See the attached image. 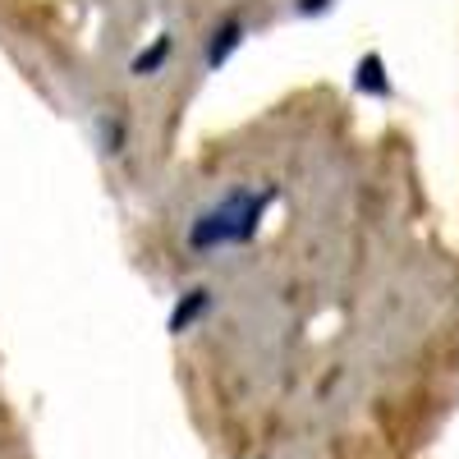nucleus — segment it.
<instances>
[{
	"label": "nucleus",
	"mask_w": 459,
	"mask_h": 459,
	"mask_svg": "<svg viewBox=\"0 0 459 459\" xmlns=\"http://www.w3.org/2000/svg\"><path fill=\"white\" fill-rule=\"evenodd\" d=\"M276 203V188H248V184H235L225 194L203 207L194 221H188V253H216V248H244L257 230H262V216L266 207Z\"/></svg>",
	"instance_id": "obj_1"
},
{
	"label": "nucleus",
	"mask_w": 459,
	"mask_h": 459,
	"mask_svg": "<svg viewBox=\"0 0 459 459\" xmlns=\"http://www.w3.org/2000/svg\"><path fill=\"white\" fill-rule=\"evenodd\" d=\"M216 308V294L207 290V285H194V290H184L179 299H175V308H170V317H166V331L170 335H188L207 313Z\"/></svg>",
	"instance_id": "obj_3"
},
{
	"label": "nucleus",
	"mask_w": 459,
	"mask_h": 459,
	"mask_svg": "<svg viewBox=\"0 0 459 459\" xmlns=\"http://www.w3.org/2000/svg\"><path fill=\"white\" fill-rule=\"evenodd\" d=\"M97 143H101L106 157H125V152H129V125L120 120V115L101 110V120H97Z\"/></svg>",
	"instance_id": "obj_6"
},
{
	"label": "nucleus",
	"mask_w": 459,
	"mask_h": 459,
	"mask_svg": "<svg viewBox=\"0 0 459 459\" xmlns=\"http://www.w3.org/2000/svg\"><path fill=\"white\" fill-rule=\"evenodd\" d=\"M331 5H335V0H299V14H308V19H313V14H326Z\"/></svg>",
	"instance_id": "obj_7"
},
{
	"label": "nucleus",
	"mask_w": 459,
	"mask_h": 459,
	"mask_svg": "<svg viewBox=\"0 0 459 459\" xmlns=\"http://www.w3.org/2000/svg\"><path fill=\"white\" fill-rule=\"evenodd\" d=\"M244 37H248V28H244V19H239V14L216 19V23L207 28V37H203V69H207V74H216L230 56H235V51L244 47Z\"/></svg>",
	"instance_id": "obj_2"
},
{
	"label": "nucleus",
	"mask_w": 459,
	"mask_h": 459,
	"mask_svg": "<svg viewBox=\"0 0 459 459\" xmlns=\"http://www.w3.org/2000/svg\"><path fill=\"white\" fill-rule=\"evenodd\" d=\"M354 92H363V97H391L386 60H381L377 51H368V56L354 65Z\"/></svg>",
	"instance_id": "obj_5"
},
{
	"label": "nucleus",
	"mask_w": 459,
	"mask_h": 459,
	"mask_svg": "<svg viewBox=\"0 0 459 459\" xmlns=\"http://www.w3.org/2000/svg\"><path fill=\"white\" fill-rule=\"evenodd\" d=\"M170 56H175V32H157L152 42L129 60V74L134 79H157V74L170 65Z\"/></svg>",
	"instance_id": "obj_4"
}]
</instances>
